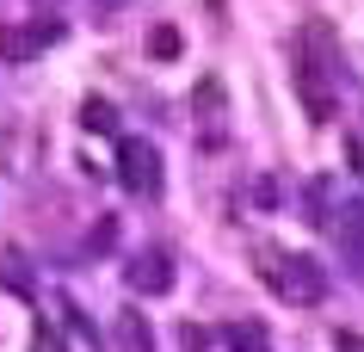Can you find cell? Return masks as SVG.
Instances as JSON below:
<instances>
[{
    "label": "cell",
    "mask_w": 364,
    "mask_h": 352,
    "mask_svg": "<svg viewBox=\"0 0 364 352\" xmlns=\"http://www.w3.org/2000/svg\"><path fill=\"white\" fill-rule=\"evenodd\" d=\"M278 291L290 297V303H321L327 297V272L315 266V260H284V272H278Z\"/></svg>",
    "instance_id": "2"
},
{
    "label": "cell",
    "mask_w": 364,
    "mask_h": 352,
    "mask_svg": "<svg viewBox=\"0 0 364 352\" xmlns=\"http://www.w3.org/2000/svg\"><path fill=\"white\" fill-rule=\"evenodd\" d=\"M87 130H112V112L105 105H87Z\"/></svg>",
    "instance_id": "8"
},
{
    "label": "cell",
    "mask_w": 364,
    "mask_h": 352,
    "mask_svg": "<svg viewBox=\"0 0 364 352\" xmlns=\"http://www.w3.org/2000/svg\"><path fill=\"white\" fill-rule=\"evenodd\" d=\"M223 340H229V352H272L259 321H235V328H223Z\"/></svg>",
    "instance_id": "5"
},
{
    "label": "cell",
    "mask_w": 364,
    "mask_h": 352,
    "mask_svg": "<svg viewBox=\"0 0 364 352\" xmlns=\"http://www.w3.org/2000/svg\"><path fill=\"white\" fill-rule=\"evenodd\" d=\"M340 352H364V340L358 334H340Z\"/></svg>",
    "instance_id": "9"
},
{
    "label": "cell",
    "mask_w": 364,
    "mask_h": 352,
    "mask_svg": "<svg viewBox=\"0 0 364 352\" xmlns=\"http://www.w3.org/2000/svg\"><path fill=\"white\" fill-rule=\"evenodd\" d=\"M117 167H124V192H136V198L161 192V155H154L149 142H124L117 149Z\"/></svg>",
    "instance_id": "1"
},
{
    "label": "cell",
    "mask_w": 364,
    "mask_h": 352,
    "mask_svg": "<svg viewBox=\"0 0 364 352\" xmlns=\"http://www.w3.org/2000/svg\"><path fill=\"white\" fill-rule=\"evenodd\" d=\"M43 43H50L43 25H6V31H0V56H6V62H31Z\"/></svg>",
    "instance_id": "3"
},
{
    "label": "cell",
    "mask_w": 364,
    "mask_h": 352,
    "mask_svg": "<svg viewBox=\"0 0 364 352\" xmlns=\"http://www.w3.org/2000/svg\"><path fill=\"white\" fill-rule=\"evenodd\" d=\"M124 352H149V328H142V321H136V315H124Z\"/></svg>",
    "instance_id": "6"
},
{
    "label": "cell",
    "mask_w": 364,
    "mask_h": 352,
    "mask_svg": "<svg viewBox=\"0 0 364 352\" xmlns=\"http://www.w3.org/2000/svg\"><path fill=\"white\" fill-rule=\"evenodd\" d=\"M31 352H62V340H56V328H38V340H31Z\"/></svg>",
    "instance_id": "7"
},
{
    "label": "cell",
    "mask_w": 364,
    "mask_h": 352,
    "mask_svg": "<svg viewBox=\"0 0 364 352\" xmlns=\"http://www.w3.org/2000/svg\"><path fill=\"white\" fill-rule=\"evenodd\" d=\"M130 284H136V291H149V297H161V291H173V266L161 254H149V260H136V266H130Z\"/></svg>",
    "instance_id": "4"
}]
</instances>
